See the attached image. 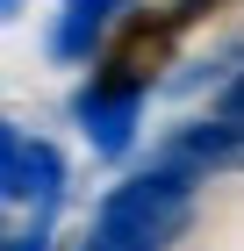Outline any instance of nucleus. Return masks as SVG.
Masks as SVG:
<instances>
[{
  "mask_svg": "<svg viewBox=\"0 0 244 251\" xmlns=\"http://www.w3.org/2000/svg\"><path fill=\"white\" fill-rule=\"evenodd\" d=\"M72 115L86 129V144H94V158H122L136 122H144V79H94V86H79Z\"/></svg>",
  "mask_w": 244,
  "mask_h": 251,
  "instance_id": "obj_3",
  "label": "nucleus"
},
{
  "mask_svg": "<svg viewBox=\"0 0 244 251\" xmlns=\"http://www.w3.org/2000/svg\"><path fill=\"white\" fill-rule=\"evenodd\" d=\"M7 7H15V0H7Z\"/></svg>",
  "mask_w": 244,
  "mask_h": 251,
  "instance_id": "obj_10",
  "label": "nucleus"
},
{
  "mask_svg": "<svg viewBox=\"0 0 244 251\" xmlns=\"http://www.w3.org/2000/svg\"><path fill=\"white\" fill-rule=\"evenodd\" d=\"M194 7H201V0H180V15H194Z\"/></svg>",
  "mask_w": 244,
  "mask_h": 251,
  "instance_id": "obj_9",
  "label": "nucleus"
},
{
  "mask_svg": "<svg viewBox=\"0 0 244 251\" xmlns=\"http://www.w3.org/2000/svg\"><path fill=\"white\" fill-rule=\"evenodd\" d=\"M0 194H7V201H36L43 215L65 201V158H57L43 136H29L22 122L0 129Z\"/></svg>",
  "mask_w": 244,
  "mask_h": 251,
  "instance_id": "obj_2",
  "label": "nucleus"
},
{
  "mask_svg": "<svg viewBox=\"0 0 244 251\" xmlns=\"http://www.w3.org/2000/svg\"><path fill=\"white\" fill-rule=\"evenodd\" d=\"M122 7H130V0H65V15H57V29H51V58H65V65L94 58L101 29H108Z\"/></svg>",
  "mask_w": 244,
  "mask_h": 251,
  "instance_id": "obj_5",
  "label": "nucleus"
},
{
  "mask_svg": "<svg viewBox=\"0 0 244 251\" xmlns=\"http://www.w3.org/2000/svg\"><path fill=\"white\" fill-rule=\"evenodd\" d=\"M79 251H158V244H136V237H122V230H101V223H94V237H86Z\"/></svg>",
  "mask_w": 244,
  "mask_h": 251,
  "instance_id": "obj_6",
  "label": "nucleus"
},
{
  "mask_svg": "<svg viewBox=\"0 0 244 251\" xmlns=\"http://www.w3.org/2000/svg\"><path fill=\"white\" fill-rule=\"evenodd\" d=\"M172 165H208V173H223V165H244V122H230V115L187 122V129L172 136Z\"/></svg>",
  "mask_w": 244,
  "mask_h": 251,
  "instance_id": "obj_4",
  "label": "nucleus"
},
{
  "mask_svg": "<svg viewBox=\"0 0 244 251\" xmlns=\"http://www.w3.org/2000/svg\"><path fill=\"white\" fill-rule=\"evenodd\" d=\"M7 251H51V237H43V223H36V230H22V237H7Z\"/></svg>",
  "mask_w": 244,
  "mask_h": 251,
  "instance_id": "obj_8",
  "label": "nucleus"
},
{
  "mask_svg": "<svg viewBox=\"0 0 244 251\" xmlns=\"http://www.w3.org/2000/svg\"><path fill=\"white\" fill-rule=\"evenodd\" d=\"M216 115H230V122H244V72H237V79H230V86H223V108H216Z\"/></svg>",
  "mask_w": 244,
  "mask_h": 251,
  "instance_id": "obj_7",
  "label": "nucleus"
},
{
  "mask_svg": "<svg viewBox=\"0 0 244 251\" xmlns=\"http://www.w3.org/2000/svg\"><path fill=\"white\" fill-rule=\"evenodd\" d=\"M187 208H194V187H187V165H165V173H144L130 187H115L101 201V230H122L136 244H165V237L187 230Z\"/></svg>",
  "mask_w": 244,
  "mask_h": 251,
  "instance_id": "obj_1",
  "label": "nucleus"
}]
</instances>
